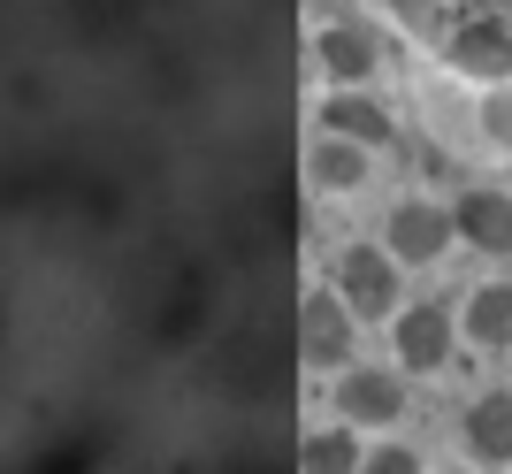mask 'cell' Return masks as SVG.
<instances>
[{"mask_svg":"<svg viewBox=\"0 0 512 474\" xmlns=\"http://www.w3.org/2000/svg\"><path fill=\"white\" fill-rule=\"evenodd\" d=\"M321 138H344V146H360V153H383V146H398V115H390L375 92H329V100H321Z\"/></svg>","mask_w":512,"mask_h":474,"instance_id":"obj_9","label":"cell"},{"mask_svg":"<svg viewBox=\"0 0 512 474\" xmlns=\"http://www.w3.org/2000/svg\"><path fill=\"white\" fill-rule=\"evenodd\" d=\"M291 467L299 474H360L367 452H360L352 429H314V436H299V459H291Z\"/></svg>","mask_w":512,"mask_h":474,"instance_id":"obj_13","label":"cell"},{"mask_svg":"<svg viewBox=\"0 0 512 474\" xmlns=\"http://www.w3.org/2000/svg\"><path fill=\"white\" fill-rule=\"evenodd\" d=\"M459 337L474 352H512V276H490L459 299Z\"/></svg>","mask_w":512,"mask_h":474,"instance_id":"obj_10","label":"cell"},{"mask_svg":"<svg viewBox=\"0 0 512 474\" xmlns=\"http://www.w3.org/2000/svg\"><path fill=\"white\" fill-rule=\"evenodd\" d=\"M222 474H299V467H276V459H230Z\"/></svg>","mask_w":512,"mask_h":474,"instance_id":"obj_17","label":"cell"},{"mask_svg":"<svg viewBox=\"0 0 512 474\" xmlns=\"http://www.w3.org/2000/svg\"><path fill=\"white\" fill-rule=\"evenodd\" d=\"M314 62H321V77H329V92H375V77H383V31L360 23V16L321 23Z\"/></svg>","mask_w":512,"mask_h":474,"instance_id":"obj_4","label":"cell"},{"mask_svg":"<svg viewBox=\"0 0 512 474\" xmlns=\"http://www.w3.org/2000/svg\"><path fill=\"white\" fill-rule=\"evenodd\" d=\"M8 474H100L85 436H46V444H23V459Z\"/></svg>","mask_w":512,"mask_h":474,"instance_id":"obj_14","label":"cell"},{"mask_svg":"<svg viewBox=\"0 0 512 474\" xmlns=\"http://www.w3.org/2000/svg\"><path fill=\"white\" fill-rule=\"evenodd\" d=\"M406 421V375L398 367H344L337 375V429H398Z\"/></svg>","mask_w":512,"mask_h":474,"instance_id":"obj_7","label":"cell"},{"mask_svg":"<svg viewBox=\"0 0 512 474\" xmlns=\"http://www.w3.org/2000/svg\"><path fill=\"white\" fill-rule=\"evenodd\" d=\"M337 299L352 322H398L406 314V276H398V260L383 253V245H367V237H352L337 253Z\"/></svg>","mask_w":512,"mask_h":474,"instance_id":"obj_1","label":"cell"},{"mask_svg":"<svg viewBox=\"0 0 512 474\" xmlns=\"http://www.w3.org/2000/svg\"><path fill=\"white\" fill-rule=\"evenodd\" d=\"M459 245V222H451V199H398L383 222V253L398 260V268H436V260Z\"/></svg>","mask_w":512,"mask_h":474,"instance_id":"obj_3","label":"cell"},{"mask_svg":"<svg viewBox=\"0 0 512 474\" xmlns=\"http://www.w3.org/2000/svg\"><path fill=\"white\" fill-rule=\"evenodd\" d=\"M0 345H8V306H0Z\"/></svg>","mask_w":512,"mask_h":474,"instance_id":"obj_18","label":"cell"},{"mask_svg":"<svg viewBox=\"0 0 512 474\" xmlns=\"http://www.w3.org/2000/svg\"><path fill=\"white\" fill-rule=\"evenodd\" d=\"M451 222H459V245L482 260H512V192L505 184H467L451 199Z\"/></svg>","mask_w":512,"mask_h":474,"instance_id":"obj_8","label":"cell"},{"mask_svg":"<svg viewBox=\"0 0 512 474\" xmlns=\"http://www.w3.org/2000/svg\"><path fill=\"white\" fill-rule=\"evenodd\" d=\"M436 474H467V467H436Z\"/></svg>","mask_w":512,"mask_h":474,"instance_id":"obj_19","label":"cell"},{"mask_svg":"<svg viewBox=\"0 0 512 474\" xmlns=\"http://www.w3.org/2000/svg\"><path fill=\"white\" fill-rule=\"evenodd\" d=\"M444 62L490 92H512V8H459L444 39Z\"/></svg>","mask_w":512,"mask_h":474,"instance_id":"obj_2","label":"cell"},{"mask_svg":"<svg viewBox=\"0 0 512 474\" xmlns=\"http://www.w3.org/2000/svg\"><path fill=\"white\" fill-rule=\"evenodd\" d=\"M360 474H421V452H413V444H375Z\"/></svg>","mask_w":512,"mask_h":474,"instance_id":"obj_16","label":"cell"},{"mask_svg":"<svg viewBox=\"0 0 512 474\" xmlns=\"http://www.w3.org/2000/svg\"><path fill=\"white\" fill-rule=\"evenodd\" d=\"M291 345H299V360L306 367H360L352 352H360V322L344 314V299L337 291H306L299 299V314H291Z\"/></svg>","mask_w":512,"mask_h":474,"instance_id":"obj_6","label":"cell"},{"mask_svg":"<svg viewBox=\"0 0 512 474\" xmlns=\"http://www.w3.org/2000/svg\"><path fill=\"white\" fill-rule=\"evenodd\" d=\"M390 352H398V375H444L451 352H459V306L413 299L398 322H390Z\"/></svg>","mask_w":512,"mask_h":474,"instance_id":"obj_5","label":"cell"},{"mask_svg":"<svg viewBox=\"0 0 512 474\" xmlns=\"http://www.w3.org/2000/svg\"><path fill=\"white\" fill-rule=\"evenodd\" d=\"M482 138L497 153H512V92H482Z\"/></svg>","mask_w":512,"mask_h":474,"instance_id":"obj_15","label":"cell"},{"mask_svg":"<svg viewBox=\"0 0 512 474\" xmlns=\"http://www.w3.org/2000/svg\"><path fill=\"white\" fill-rule=\"evenodd\" d=\"M367 169H375V153L344 146V138H314V146H306V184H314V192H329V199L360 192Z\"/></svg>","mask_w":512,"mask_h":474,"instance_id":"obj_12","label":"cell"},{"mask_svg":"<svg viewBox=\"0 0 512 474\" xmlns=\"http://www.w3.org/2000/svg\"><path fill=\"white\" fill-rule=\"evenodd\" d=\"M459 436L482 467H512V390H482L467 413H459Z\"/></svg>","mask_w":512,"mask_h":474,"instance_id":"obj_11","label":"cell"}]
</instances>
